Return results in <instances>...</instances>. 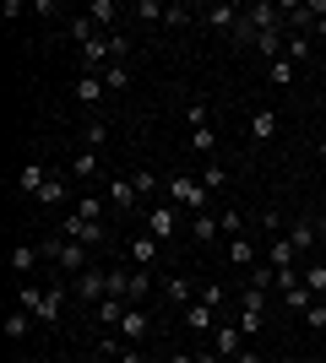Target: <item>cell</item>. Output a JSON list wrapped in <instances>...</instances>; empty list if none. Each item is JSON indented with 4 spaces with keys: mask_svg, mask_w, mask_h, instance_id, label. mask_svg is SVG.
<instances>
[{
    "mask_svg": "<svg viewBox=\"0 0 326 363\" xmlns=\"http://www.w3.org/2000/svg\"><path fill=\"white\" fill-rule=\"evenodd\" d=\"M16 309H28L33 320H44V325H55L65 309V288L55 282V288H38V282H22L16 288Z\"/></svg>",
    "mask_w": 326,
    "mask_h": 363,
    "instance_id": "6da1fadb",
    "label": "cell"
},
{
    "mask_svg": "<svg viewBox=\"0 0 326 363\" xmlns=\"http://www.w3.org/2000/svg\"><path fill=\"white\" fill-rule=\"evenodd\" d=\"M163 196H169V206H180V212H207V201H212V190H207L202 179H190V174H174V179H163Z\"/></svg>",
    "mask_w": 326,
    "mask_h": 363,
    "instance_id": "7a4b0ae2",
    "label": "cell"
},
{
    "mask_svg": "<svg viewBox=\"0 0 326 363\" xmlns=\"http://www.w3.org/2000/svg\"><path fill=\"white\" fill-rule=\"evenodd\" d=\"M44 260H49V266H60V272H71V277H82V272H87V244H77V239H49L44 244Z\"/></svg>",
    "mask_w": 326,
    "mask_h": 363,
    "instance_id": "3957f363",
    "label": "cell"
},
{
    "mask_svg": "<svg viewBox=\"0 0 326 363\" xmlns=\"http://www.w3.org/2000/svg\"><path fill=\"white\" fill-rule=\"evenodd\" d=\"M180 228H185V217H180V206H169V201H163V206H153V212H147V233H153L158 244H163V239H174Z\"/></svg>",
    "mask_w": 326,
    "mask_h": 363,
    "instance_id": "277c9868",
    "label": "cell"
},
{
    "mask_svg": "<svg viewBox=\"0 0 326 363\" xmlns=\"http://www.w3.org/2000/svg\"><path fill=\"white\" fill-rule=\"evenodd\" d=\"M114 331H120L125 342L136 347V342H147V336H153V315H147L141 303H131V309H125V320H120V325H114Z\"/></svg>",
    "mask_w": 326,
    "mask_h": 363,
    "instance_id": "5b68a950",
    "label": "cell"
},
{
    "mask_svg": "<svg viewBox=\"0 0 326 363\" xmlns=\"http://www.w3.org/2000/svg\"><path fill=\"white\" fill-rule=\"evenodd\" d=\"M60 233L65 239H77V244H87V250H93V244H104V223H87V217H60Z\"/></svg>",
    "mask_w": 326,
    "mask_h": 363,
    "instance_id": "8992f818",
    "label": "cell"
},
{
    "mask_svg": "<svg viewBox=\"0 0 326 363\" xmlns=\"http://www.w3.org/2000/svg\"><path fill=\"white\" fill-rule=\"evenodd\" d=\"M245 342H250V336L245 331H239V325H234V320H229V325H217V331H212V352H217V358H239V352H245Z\"/></svg>",
    "mask_w": 326,
    "mask_h": 363,
    "instance_id": "52a82bcc",
    "label": "cell"
},
{
    "mask_svg": "<svg viewBox=\"0 0 326 363\" xmlns=\"http://www.w3.org/2000/svg\"><path fill=\"white\" fill-rule=\"evenodd\" d=\"M77 298L82 303H104L109 298V272H93V266H87V272L77 277Z\"/></svg>",
    "mask_w": 326,
    "mask_h": 363,
    "instance_id": "ba28073f",
    "label": "cell"
},
{
    "mask_svg": "<svg viewBox=\"0 0 326 363\" xmlns=\"http://www.w3.org/2000/svg\"><path fill=\"white\" fill-rule=\"evenodd\" d=\"M202 22H207V28H217V33H239L245 11H239V6H207V11H202Z\"/></svg>",
    "mask_w": 326,
    "mask_h": 363,
    "instance_id": "9c48e42d",
    "label": "cell"
},
{
    "mask_svg": "<svg viewBox=\"0 0 326 363\" xmlns=\"http://www.w3.org/2000/svg\"><path fill=\"white\" fill-rule=\"evenodd\" d=\"M104 201L114 206V212H131V206H136V184H131V174H120V179H109Z\"/></svg>",
    "mask_w": 326,
    "mask_h": 363,
    "instance_id": "30bf717a",
    "label": "cell"
},
{
    "mask_svg": "<svg viewBox=\"0 0 326 363\" xmlns=\"http://www.w3.org/2000/svg\"><path fill=\"white\" fill-rule=\"evenodd\" d=\"M49 179H55V174H49L44 163H22V174H16V190H22V196H38Z\"/></svg>",
    "mask_w": 326,
    "mask_h": 363,
    "instance_id": "8fae6325",
    "label": "cell"
},
{
    "mask_svg": "<svg viewBox=\"0 0 326 363\" xmlns=\"http://www.w3.org/2000/svg\"><path fill=\"white\" fill-rule=\"evenodd\" d=\"M38 260H44V244H11V272L16 277H28Z\"/></svg>",
    "mask_w": 326,
    "mask_h": 363,
    "instance_id": "7c38bea8",
    "label": "cell"
},
{
    "mask_svg": "<svg viewBox=\"0 0 326 363\" xmlns=\"http://www.w3.org/2000/svg\"><path fill=\"white\" fill-rule=\"evenodd\" d=\"M104 76H87V71H82L77 76V104H87V108H98V104H104Z\"/></svg>",
    "mask_w": 326,
    "mask_h": 363,
    "instance_id": "4fadbf2b",
    "label": "cell"
},
{
    "mask_svg": "<svg viewBox=\"0 0 326 363\" xmlns=\"http://www.w3.org/2000/svg\"><path fill=\"white\" fill-rule=\"evenodd\" d=\"M131 260H136L141 272H153V266H158V239H153V233H136V239H131Z\"/></svg>",
    "mask_w": 326,
    "mask_h": 363,
    "instance_id": "5bb4252c",
    "label": "cell"
},
{
    "mask_svg": "<svg viewBox=\"0 0 326 363\" xmlns=\"http://www.w3.org/2000/svg\"><path fill=\"white\" fill-rule=\"evenodd\" d=\"M185 325H190V331H212V325H217V309H212L207 298L185 303Z\"/></svg>",
    "mask_w": 326,
    "mask_h": 363,
    "instance_id": "9a60e30c",
    "label": "cell"
},
{
    "mask_svg": "<svg viewBox=\"0 0 326 363\" xmlns=\"http://www.w3.org/2000/svg\"><path fill=\"white\" fill-rule=\"evenodd\" d=\"M294 260H299L294 244H288V239H272V255H266V266H272V272H299Z\"/></svg>",
    "mask_w": 326,
    "mask_h": 363,
    "instance_id": "2e32d148",
    "label": "cell"
},
{
    "mask_svg": "<svg viewBox=\"0 0 326 363\" xmlns=\"http://www.w3.org/2000/svg\"><path fill=\"white\" fill-rule=\"evenodd\" d=\"M229 266H239V272H256V244L239 233V239H229Z\"/></svg>",
    "mask_w": 326,
    "mask_h": 363,
    "instance_id": "e0dca14e",
    "label": "cell"
},
{
    "mask_svg": "<svg viewBox=\"0 0 326 363\" xmlns=\"http://www.w3.org/2000/svg\"><path fill=\"white\" fill-rule=\"evenodd\" d=\"M217 233H223V228H217V212H196L190 217V239L196 244H212Z\"/></svg>",
    "mask_w": 326,
    "mask_h": 363,
    "instance_id": "ac0fdd59",
    "label": "cell"
},
{
    "mask_svg": "<svg viewBox=\"0 0 326 363\" xmlns=\"http://www.w3.org/2000/svg\"><path fill=\"white\" fill-rule=\"evenodd\" d=\"M278 136V114H272V108H256V114H250V141H272Z\"/></svg>",
    "mask_w": 326,
    "mask_h": 363,
    "instance_id": "d6986e66",
    "label": "cell"
},
{
    "mask_svg": "<svg viewBox=\"0 0 326 363\" xmlns=\"http://www.w3.org/2000/svg\"><path fill=\"white\" fill-rule=\"evenodd\" d=\"M147 293H153V272H141V266H136V272H131V288H125V303H141Z\"/></svg>",
    "mask_w": 326,
    "mask_h": 363,
    "instance_id": "ffe728a7",
    "label": "cell"
},
{
    "mask_svg": "<svg viewBox=\"0 0 326 363\" xmlns=\"http://www.w3.org/2000/svg\"><path fill=\"white\" fill-rule=\"evenodd\" d=\"M71 174H77V179H93V174H98V152H93V147H82L77 157H71Z\"/></svg>",
    "mask_w": 326,
    "mask_h": 363,
    "instance_id": "44dd1931",
    "label": "cell"
},
{
    "mask_svg": "<svg viewBox=\"0 0 326 363\" xmlns=\"http://www.w3.org/2000/svg\"><path fill=\"white\" fill-rule=\"evenodd\" d=\"M283 239L294 244V250H310V244H315V223H288V233H283Z\"/></svg>",
    "mask_w": 326,
    "mask_h": 363,
    "instance_id": "7402d4cb",
    "label": "cell"
},
{
    "mask_svg": "<svg viewBox=\"0 0 326 363\" xmlns=\"http://www.w3.org/2000/svg\"><path fill=\"white\" fill-rule=\"evenodd\" d=\"M28 331H33V315H28V309H16V315L6 320V342H22Z\"/></svg>",
    "mask_w": 326,
    "mask_h": 363,
    "instance_id": "603a6c76",
    "label": "cell"
},
{
    "mask_svg": "<svg viewBox=\"0 0 326 363\" xmlns=\"http://www.w3.org/2000/svg\"><path fill=\"white\" fill-rule=\"evenodd\" d=\"M87 16H93V28H109V22L120 16V6H114V0H93V6H87Z\"/></svg>",
    "mask_w": 326,
    "mask_h": 363,
    "instance_id": "cb8c5ba5",
    "label": "cell"
},
{
    "mask_svg": "<svg viewBox=\"0 0 326 363\" xmlns=\"http://www.w3.org/2000/svg\"><path fill=\"white\" fill-rule=\"evenodd\" d=\"M217 228H223L229 239H239V233H245V212H234V206H223V212H217Z\"/></svg>",
    "mask_w": 326,
    "mask_h": 363,
    "instance_id": "d4e9b609",
    "label": "cell"
},
{
    "mask_svg": "<svg viewBox=\"0 0 326 363\" xmlns=\"http://www.w3.org/2000/svg\"><path fill=\"white\" fill-rule=\"evenodd\" d=\"M104 87H109V92H125V87H131V65H120V60H114V65L104 71Z\"/></svg>",
    "mask_w": 326,
    "mask_h": 363,
    "instance_id": "484cf974",
    "label": "cell"
},
{
    "mask_svg": "<svg viewBox=\"0 0 326 363\" xmlns=\"http://www.w3.org/2000/svg\"><path fill=\"white\" fill-rule=\"evenodd\" d=\"M283 303H288L294 315H305V309H310V303H315V293L305 288V282H299V288H288V293H283Z\"/></svg>",
    "mask_w": 326,
    "mask_h": 363,
    "instance_id": "4316f807",
    "label": "cell"
},
{
    "mask_svg": "<svg viewBox=\"0 0 326 363\" xmlns=\"http://www.w3.org/2000/svg\"><path fill=\"white\" fill-rule=\"evenodd\" d=\"M125 309H131L125 298H104V303H98V320H104V325H120V320H125Z\"/></svg>",
    "mask_w": 326,
    "mask_h": 363,
    "instance_id": "83f0119b",
    "label": "cell"
},
{
    "mask_svg": "<svg viewBox=\"0 0 326 363\" xmlns=\"http://www.w3.org/2000/svg\"><path fill=\"white\" fill-rule=\"evenodd\" d=\"M163 293H169V303H180V309H185V303H190V277H169V282H163Z\"/></svg>",
    "mask_w": 326,
    "mask_h": 363,
    "instance_id": "f1b7e54d",
    "label": "cell"
},
{
    "mask_svg": "<svg viewBox=\"0 0 326 363\" xmlns=\"http://www.w3.org/2000/svg\"><path fill=\"white\" fill-rule=\"evenodd\" d=\"M77 217H87V223H104V196H82V201H77Z\"/></svg>",
    "mask_w": 326,
    "mask_h": 363,
    "instance_id": "f546056e",
    "label": "cell"
},
{
    "mask_svg": "<svg viewBox=\"0 0 326 363\" xmlns=\"http://www.w3.org/2000/svg\"><path fill=\"white\" fill-rule=\"evenodd\" d=\"M305 288L315 293V298H326V266L315 260V266H305Z\"/></svg>",
    "mask_w": 326,
    "mask_h": 363,
    "instance_id": "4dcf8cb0",
    "label": "cell"
},
{
    "mask_svg": "<svg viewBox=\"0 0 326 363\" xmlns=\"http://www.w3.org/2000/svg\"><path fill=\"white\" fill-rule=\"evenodd\" d=\"M283 60H310V38H305V33H288V55H283Z\"/></svg>",
    "mask_w": 326,
    "mask_h": 363,
    "instance_id": "1f68e13d",
    "label": "cell"
},
{
    "mask_svg": "<svg viewBox=\"0 0 326 363\" xmlns=\"http://www.w3.org/2000/svg\"><path fill=\"white\" fill-rule=\"evenodd\" d=\"M60 196H65V184H60V174H55V179H49L33 201H38V206H60Z\"/></svg>",
    "mask_w": 326,
    "mask_h": 363,
    "instance_id": "d6a6232c",
    "label": "cell"
},
{
    "mask_svg": "<svg viewBox=\"0 0 326 363\" xmlns=\"http://www.w3.org/2000/svg\"><path fill=\"white\" fill-rule=\"evenodd\" d=\"M212 147H217V130H212V125L190 130V152H212Z\"/></svg>",
    "mask_w": 326,
    "mask_h": 363,
    "instance_id": "836d02e7",
    "label": "cell"
},
{
    "mask_svg": "<svg viewBox=\"0 0 326 363\" xmlns=\"http://www.w3.org/2000/svg\"><path fill=\"white\" fill-rule=\"evenodd\" d=\"M266 71H272V87H288V82H294V60H272Z\"/></svg>",
    "mask_w": 326,
    "mask_h": 363,
    "instance_id": "e575fe53",
    "label": "cell"
},
{
    "mask_svg": "<svg viewBox=\"0 0 326 363\" xmlns=\"http://www.w3.org/2000/svg\"><path fill=\"white\" fill-rule=\"evenodd\" d=\"M234 325H239L245 336H256V331L266 325V315H256V309H239V320H234Z\"/></svg>",
    "mask_w": 326,
    "mask_h": 363,
    "instance_id": "d590c367",
    "label": "cell"
},
{
    "mask_svg": "<svg viewBox=\"0 0 326 363\" xmlns=\"http://www.w3.org/2000/svg\"><path fill=\"white\" fill-rule=\"evenodd\" d=\"M202 184H207V190H223V184H229V168L207 163V168H202Z\"/></svg>",
    "mask_w": 326,
    "mask_h": 363,
    "instance_id": "8d00e7d4",
    "label": "cell"
},
{
    "mask_svg": "<svg viewBox=\"0 0 326 363\" xmlns=\"http://www.w3.org/2000/svg\"><path fill=\"white\" fill-rule=\"evenodd\" d=\"M239 309H256V315H266V293H261V288H245V293H239Z\"/></svg>",
    "mask_w": 326,
    "mask_h": 363,
    "instance_id": "74e56055",
    "label": "cell"
},
{
    "mask_svg": "<svg viewBox=\"0 0 326 363\" xmlns=\"http://www.w3.org/2000/svg\"><path fill=\"white\" fill-rule=\"evenodd\" d=\"M185 125H190V130H202V125H207V98H196V104H185Z\"/></svg>",
    "mask_w": 326,
    "mask_h": 363,
    "instance_id": "f35d334b",
    "label": "cell"
},
{
    "mask_svg": "<svg viewBox=\"0 0 326 363\" xmlns=\"http://www.w3.org/2000/svg\"><path fill=\"white\" fill-rule=\"evenodd\" d=\"M305 325H310V331H326V298H315L310 309H305Z\"/></svg>",
    "mask_w": 326,
    "mask_h": 363,
    "instance_id": "ab89813d",
    "label": "cell"
},
{
    "mask_svg": "<svg viewBox=\"0 0 326 363\" xmlns=\"http://www.w3.org/2000/svg\"><path fill=\"white\" fill-rule=\"evenodd\" d=\"M125 352V336H98V358H120Z\"/></svg>",
    "mask_w": 326,
    "mask_h": 363,
    "instance_id": "60d3db41",
    "label": "cell"
},
{
    "mask_svg": "<svg viewBox=\"0 0 326 363\" xmlns=\"http://www.w3.org/2000/svg\"><path fill=\"white\" fill-rule=\"evenodd\" d=\"M131 184H136V196H147V190H163V179H158V174H147V168H141V174H131Z\"/></svg>",
    "mask_w": 326,
    "mask_h": 363,
    "instance_id": "b9f144b4",
    "label": "cell"
},
{
    "mask_svg": "<svg viewBox=\"0 0 326 363\" xmlns=\"http://www.w3.org/2000/svg\"><path fill=\"white\" fill-rule=\"evenodd\" d=\"M163 11H169V6H158V0H141L136 6V16H147V22H163Z\"/></svg>",
    "mask_w": 326,
    "mask_h": 363,
    "instance_id": "7bdbcfd3",
    "label": "cell"
},
{
    "mask_svg": "<svg viewBox=\"0 0 326 363\" xmlns=\"http://www.w3.org/2000/svg\"><path fill=\"white\" fill-rule=\"evenodd\" d=\"M163 22H169V28H185V22H196V16H190L185 6H169V11H163Z\"/></svg>",
    "mask_w": 326,
    "mask_h": 363,
    "instance_id": "ee69618b",
    "label": "cell"
},
{
    "mask_svg": "<svg viewBox=\"0 0 326 363\" xmlns=\"http://www.w3.org/2000/svg\"><path fill=\"white\" fill-rule=\"evenodd\" d=\"M104 141H109V130H104V120H93V125H87V147H104Z\"/></svg>",
    "mask_w": 326,
    "mask_h": 363,
    "instance_id": "f6af8a7d",
    "label": "cell"
},
{
    "mask_svg": "<svg viewBox=\"0 0 326 363\" xmlns=\"http://www.w3.org/2000/svg\"><path fill=\"white\" fill-rule=\"evenodd\" d=\"M234 363H266V358H261V352H250V347H245V352H239Z\"/></svg>",
    "mask_w": 326,
    "mask_h": 363,
    "instance_id": "bcb514c9",
    "label": "cell"
},
{
    "mask_svg": "<svg viewBox=\"0 0 326 363\" xmlns=\"http://www.w3.org/2000/svg\"><path fill=\"white\" fill-rule=\"evenodd\" d=\"M114 363H141V352H136V347H125V352H120Z\"/></svg>",
    "mask_w": 326,
    "mask_h": 363,
    "instance_id": "7dc6e473",
    "label": "cell"
},
{
    "mask_svg": "<svg viewBox=\"0 0 326 363\" xmlns=\"http://www.w3.org/2000/svg\"><path fill=\"white\" fill-rule=\"evenodd\" d=\"M169 363H196V352H174V358Z\"/></svg>",
    "mask_w": 326,
    "mask_h": 363,
    "instance_id": "c3c4849f",
    "label": "cell"
},
{
    "mask_svg": "<svg viewBox=\"0 0 326 363\" xmlns=\"http://www.w3.org/2000/svg\"><path fill=\"white\" fill-rule=\"evenodd\" d=\"M315 239H326V217H321V223H315Z\"/></svg>",
    "mask_w": 326,
    "mask_h": 363,
    "instance_id": "681fc988",
    "label": "cell"
},
{
    "mask_svg": "<svg viewBox=\"0 0 326 363\" xmlns=\"http://www.w3.org/2000/svg\"><path fill=\"white\" fill-rule=\"evenodd\" d=\"M315 33H321V38H326V16H315Z\"/></svg>",
    "mask_w": 326,
    "mask_h": 363,
    "instance_id": "f907efd6",
    "label": "cell"
},
{
    "mask_svg": "<svg viewBox=\"0 0 326 363\" xmlns=\"http://www.w3.org/2000/svg\"><path fill=\"white\" fill-rule=\"evenodd\" d=\"M315 152H321V157H326V141H321V147H315Z\"/></svg>",
    "mask_w": 326,
    "mask_h": 363,
    "instance_id": "816d5d0a",
    "label": "cell"
}]
</instances>
